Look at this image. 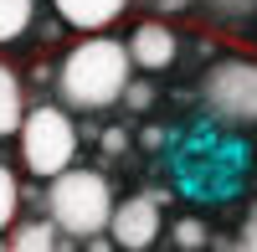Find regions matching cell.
I'll return each instance as SVG.
<instances>
[{"mask_svg": "<svg viewBox=\"0 0 257 252\" xmlns=\"http://www.w3.org/2000/svg\"><path fill=\"white\" fill-rule=\"evenodd\" d=\"M128 77H134L128 41H113L108 31H88L57 62V98L72 113H103L113 103H123Z\"/></svg>", "mask_w": 257, "mask_h": 252, "instance_id": "obj_1", "label": "cell"}, {"mask_svg": "<svg viewBox=\"0 0 257 252\" xmlns=\"http://www.w3.org/2000/svg\"><path fill=\"white\" fill-rule=\"evenodd\" d=\"M113 185L103 170H77V165H67L62 175L47 180V196H41V206H47V216L62 226V237L67 242H88L98 232H108V216H113Z\"/></svg>", "mask_w": 257, "mask_h": 252, "instance_id": "obj_2", "label": "cell"}, {"mask_svg": "<svg viewBox=\"0 0 257 252\" xmlns=\"http://www.w3.org/2000/svg\"><path fill=\"white\" fill-rule=\"evenodd\" d=\"M16 150H21V170L36 175L47 185L52 175H62L67 165H77V150H82V134L72 123V108L67 103H31L26 118L16 129Z\"/></svg>", "mask_w": 257, "mask_h": 252, "instance_id": "obj_3", "label": "cell"}, {"mask_svg": "<svg viewBox=\"0 0 257 252\" xmlns=\"http://www.w3.org/2000/svg\"><path fill=\"white\" fill-rule=\"evenodd\" d=\"M201 103L226 129H257V57H216L201 72Z\"/></svg>", "mask_w": 257, "mask_h": 252, "instance_id": "obj_4", "label": "cell"}, {"mask_svg": "<svg viewBox=\"0 0 257 252\" xmlns=\"http://www.w3.org/2000/svg\"><path fill=\"white\" fill-rule=\"evenodd\" d=\"M160 196H123L113 201V216H108V237L118 252H144L165 237V211H160Z\"/></svg>", "mask_w": 257, "mask_h": 252, "instance_id": "obj_5", "label": "cell"}, {"mask_svg": "<svg viewBox=\"0 0 257 252\" xmlns=\"http://www.w3.org/2000/svg\"><path fill=\"white\" fill-rule=\"evenodd\" d=\"M128 57H134L139 72H170V67H175V57H180V36H175V26H170L165 16L139 21V26L128 31Z\"/></svg>", "mask_w": 257, "mask_h": 252, "instance_id": "obj_6", "label": "cell"}, {"mask_svg": "<svg viewBox=\"0 0 257 252\" xmlns=\"http://www.w3.org/2000/svg\"><path fill=\"white\" fill-rule=\"evenodd\" d=\"M128 6H134V0H52L57 21H62L67 31H77V36H88V31H108Z\"/></svg>", "mask_w": 257, "mask_h": 252, "instance_id": "obj_7", "label": "cell"}, {"mask_svg": "<svg viewBox=\"0 0 257 252\" xmlns=\"http://www.w3.org/2000/svg\"><path fill=\"white\" fill-rule=\"evenodd\" d=\"M6 247L11 252H62L67 237H62V226L52 216H31V221H16L6 232Z\"/></svg>", "mask_w": 257, "mask_h": 252, "instance_id": "obj_8", "label": "cell"}, {"mask_svg": "<svg viewBox=\"0 0 257 252\" xmlns=\"http://www.w3.org/2000/svg\"><path fill=\"white\" fill-rule=\"evenodd\" d=\"M26 77H21L6 57H0V139H11L21 129V118H26Z\"/></svg>", "mask_w": 257, "mask_h": 252, "instance_id": "obj_9", "label": "cell"}, {"mask_svg": "<svg viewBox=\"0 0 257 252\" xmlns=\"http://www.w3.org/2000/svg\"><path fill=\"white\" fill-rule=\"evenodd\" d=\"M36 26V0H0V47H16Z\"/></svg>", "mask_w": 257, "mask_h": 252, "instance_id": "obj_10", "label": "cell"}, {"mask_svg": "<svg viewBox=\"0 0 257 252\" xmlns=\"http://www.w3.org/2000/svg\"><path fill=\"white\" fill-rule=\"evenodd\" d=\"M16 216H21V180H16L11 165L0 160V237L16 226Z\"/></svg>", "mask_w": 257, "mask_h": 252, "instance_id": "obj_11", "label": "cell"}, {"mask_svg": "<svg viewBox=\"0 0 257 252\" xmlns=\"http://www.w3.org/2000/svg\"><path fill=\"white\" fill-rule=\"evenodd\" d=\"M170 247H180V252H201L211 247V226L201 216H180L175 226H170Z\"/></svg>", "mask_w": 257, "mask_h": 252, "instance_id": "obj_12", "label": "cell"}, {"mask_svg": "<svg viewBox=\"0 0 257 252\" xmlns=\"http://www.w3.org/2000/svg\"><path fill=\"white\" fill-rule=\"evenodd\" d=\"M201 11L216 21V26H242L257 16V0H201Z\"/></svg>", "mask_w": 257, "mask_h": 252, "instance_id": "obj_13", "label": "cell"}, {"mask_svg": "<svg viewBox=\"0 0 257 252\" xmlns=\"http://www.w3.org/2000/svg\"><path fill=\"white\" fill-rule=\"evenodd\" d=\"M123 108L128 113H144V108H155V82H134V77H128V88H123Z\"/></svg>", "mask_w": 257, "mask_h": 252, "instance_id": "obj_14", "label": "cell"}, {"mask_svg": "<svg viewBox=\"0 0 257 252\" xmlns=\"http://www.w3.org/2000/svg\"><path fill=\"white\" fill-rule=\"evenodd\" d=\"M201 6V0H144V11H155V16H185V11H196Z\"/></svg>", "mask_w": 257, "mask_h": 252, "instance_id": "obj_15", "label": "cell"}, {"mask_svg": "<svg viewBox=\"0 0 257 252\" xmlns=\"http://www.w3.org/2000/svg\"><path fill=\"white\" fill-rule=\"evenodd\" d=\"M237 247L242 252H257V206L242 216V226H237Z\"/></svg>", "mask_w": 257, "mask_h": 252, "instance_id": "obj_16", "label": "cell"}, {"mask_svg": "<svg viewBox=\"0 0 257 252\" xmlns=\"http://www.w3.org/2000/svg\"><path fill=\"white\" fill-rule=\"evenodd\" d=\"M103 150H108V155H123V150H128V129H103Z\"/></svg>", "mask_w": 257, "mask_h": 252, "instance_id": "obj_17", "label": "cell"}, {"mask_svg": "<svg viewBox=\"0 0 257 252\" xmlns=\"http://www.w3.org/2000/svg\"><path fill=\"white\" fill-rule=\"evenodd\" d=\"M139 144H144V150H165V129H155V123L139 129Z\"/></svg>", "mask_w": 257, "mask_h": 252, "instance_id": "obj_18", "label": "cell"}]
</instances>
